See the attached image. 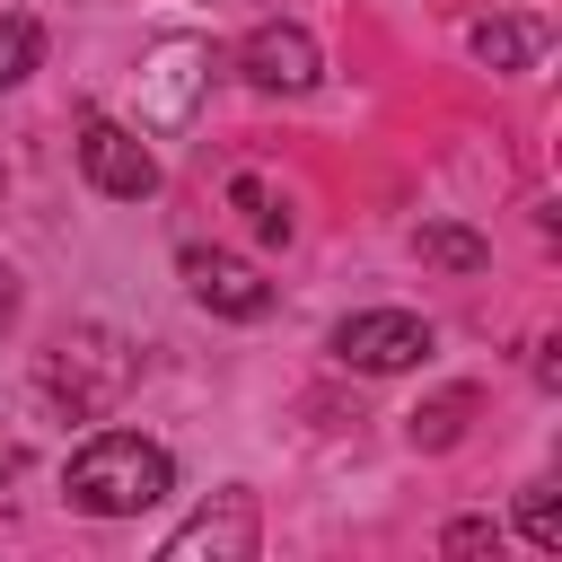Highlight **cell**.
<instances>
[{
  "mask_svg": "<svg viewBox=\"0 0 562 562\" xmlns=\"http://www.w3.org/2000/svg\"><path fill=\"white\" fill-rule=\"evenodd\" d=\"M61 492H70V509H88V518H140V509H158V501L176 492V465H167V448L140 439V430H97V439L70 448Z\"/></svg>",
  "mask_w": 562,
  "mask_h": 562,
  "instance_id": "1",
  "label": "cell"
},
{
  "mask_svg": "<svg viewBox=\"0 0 562 562\" xmlns=\"http://www.w3.org/2000/svg\"><path fill=\"white\" fill-rule=\"evenodd\" d=\"M422 351H430V325H422L413 307H360V316L334 325V360H342V369H369V378L413 369Z\"/></svg>",
  "mask_w": 562,
  "mask_h": 562,
  "instance_id": "2",
  "label": "cell"
},
{
  "mask_svg": "<svg viewBox=\"0 0 562 562\" xmlns=\"http://www.w3.org/2000/svg\"><path fill=\"white\" fill-rule=\"evenodd\" d=\"M79 167H88V184L114 193V202H149V193H158V158H149V140L123 132V123H105V114H88V132H79Z\"/></svg>",
  "mask_w": 562,
  "mask_h": 562,
  "instance_id": "3",
  "label": "cell"
},
{
  "mask_svg": "<svg viewBox=\"0 0 562 562\" xmlns=\"http://www.w3.org/2000/svg\"><path fill=\"white\" fill-rule=\"evenodd\" d=\"M184 290H193L211 316H228V325H255V316H272V281H263L255 263L220 255V246H184Z\"/></svg>",
  "mask_w": 562,
  "mask_h": 562,
  "instance_id": "4",
  "label": "cell"
},
{
  "mask_svg": "<svg viewBox=\"0 0 562 562\" xmlns=\"http://www.w3.org/2000/svg\"><path fill=\"white\" fill-rule=\"evenodd\" d=\"M237 70H246L263 97H307V88H316V35H307V26H290V18H272V26H255V35H246Z\"/></svg>",
  "mask_w": 562,
  "mask_h": 562,
  "instance_id": "5",
  "label": "cell"
},
{
  "mask_svg": "<svg viewBox=\"0 0 562 562\" xmlns=\"http://www.w3.org/2000/svg\"><path fill=\"white\" fill-rule=\"evenodd\" d=\"M255 536H263V527H255V492H220L202 518H184V527L167 536V562H202V553H211V562H246Z\"/></svg>",
  "mask_w": 562,
  "mask_h": 562,
  "instance_id": "6",
  "label": "cell"
},
{
  "mask_svg": "<svg viewBox=\"0 0 562 562\" xmlns=\"http://www.w3.org/2000/svg\"><path fill=\"white\" fill-rule=\"evenodd\" d=\"M544 53V26L536 18H483L474 26V61H492V70H527Z\"/></svg>",
  "mask_w": 562,
  "mask_h": 562,
  "instance_id": "7",
  "label": "cell"
},
{
  "mask_svg": "<svg viewBox=\"0 0 562 562\" xmlns=\"http://www.w3.org/2000/svg\"><path fill=\"white\" fill-rule=\"evenodd\" d=\"M193 79H202V44H167V53H158V88H149V114H184Z\"/></svg>",
  "mask_w": 562,
  "mask_h": 562,
  "instance_id": "8",
  "label": "cell"
},
{
  "mask_svg": "<svg viewBox=\"0 0 562 562\" xmlns=\"http://www.w3.org/2000/svg\"><path fill=\"white\" fill-rule=\"evenodd\" d=\"M413 246H422V263H448V272H483V263H492V246H483L474 228H422Z\"/></svg>",
  "mask_w": 562,
  "mask_h": 562,
  "instance_id": "9",
  "label": "cell"
},
{
  "mask_svg": "<svg viewBox=\"0 0 562 562\" xmlns=\"http://www.w3.org/2000/svg\"><path fill=\"white\" fill-rule=\"evenodd\" d=\"M35 61H44V26L35 18H0V88H18Z\"/></svg>",
  "mask_w": 562,
  "mask_h": 562,
  "instance_id": "10",
  "label": "cell"
},
{
  "mask_svg": "<svg viewBox=\"0 0 562 562\" xmlns=\"http://www.w3.org/2000/svg\"><path fill=\"white\" fill-rule=\"evenodd\" d=\"M465 413H474V395L457 386V395H439L430 413H413V448H448L457 430H465Z\"/></svg>",
  "mask_w": 562,
  "mask_h": 562,
  "instance_id": "11",
  "label": "cell"
},
{
  "mask_svg": "<svg viewBox=\"0 0 562 562\" xmlns=\"http://www.w3.org/2000/svg\"><path fill=\"white\" fill-rule=\"evenodd\" d=\"M518 527H527V544H536V553H562V501H553L544 483L518 501Z\"/></svg>",
  "mask_w": 562,
  "mask_h": 562,
  "instance_id": "12",
  "label": "cell"
},
{
  "mask_svg": "<svg viewBox=\"0 0 562 562\" xmlns=\"http://www.w3.org/2000/svg\"><path fill=\"white\" fill-rule=\"evenodd\" d=\"M228 193H237V211H246V220H255V237H272V246H281V237H290V211H281V202H272V193H263V184H255V176H237V184H228Z\"/></svg>",
  "mask_w": 562,
  "mask_h": 562,
  "instance_id": "13",
  "label": "cell"
},
{
  "mask_svg": "<svg viewBox=\"0 0 562 562\" xmlns=\"http://www.w3.org/2000/svg\"><path fill=\"white\" fill-rule=\"evenodd\" d=\"M483 544H501L492 518H457V527H448V553H483Z\"/></svg>",
  "mask_w": 562,
  "mask_h": 562,
  "instance_id": "14",
  "label": "cell"
},
{
  "mask_svg": "<svg viewBox=\"0 0 562 562\" xmlns=\"http://www.w3.org/2000/svg\"><path fill=\"white\" fill-rule=\"evenodd\" d=\"M9 307H18V290H9V272H0V316H9Z\"/></svg>",
  "mask_w": 562,
  "mask_h": 562,
  "instance_id": "15",
  "label": "cell"
}]
</instances>
